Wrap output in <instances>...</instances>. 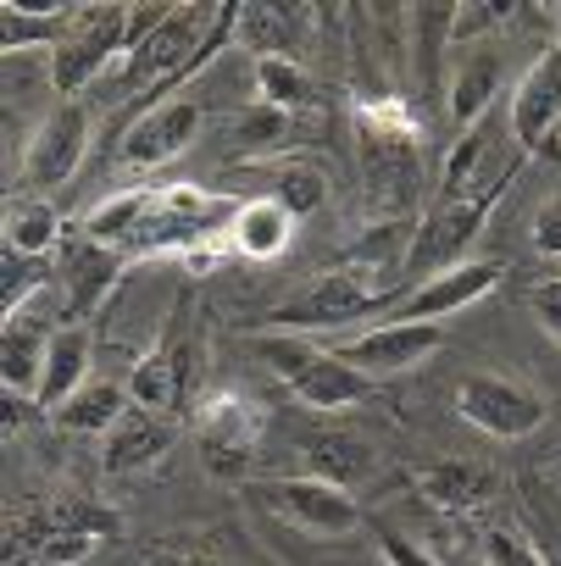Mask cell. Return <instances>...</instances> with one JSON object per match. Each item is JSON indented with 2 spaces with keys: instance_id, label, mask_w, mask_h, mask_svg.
<instances>
[{
  "instance_id": "cell-1",
  "label": "cell",
  "mask_w": 561,
  "mask_h": 566,
  "mask_svg": "<svg viewBox=\"0 0 561 566\" xmlns=\"http://www.w3.org/2000/svg\"><path fill=\"white\" fill-rule=\"evenodd\" d=\"M239 200L200 184H139L95 200L84 211V239L112 244L117 255H195L217 233L228 239Z\"/></svg>"
},
{
  "instance_id": "cell-2",
  "label": "cell",
  "mask_w": 561,
  "mask_h": 566,
  "mask_svg": "<svg viewBox=\"0 0 561 566\" xmlns=\"http://www.w3.org/2000/svg\"><path fill=\"white\" fill-rule=\"evenodd\" d=\"M261 361L272 367V378L284 384L307 411H351L373 395V378H362L340 350L301 339V334H261L256 339Z\"/></svg>"
},
{
  "instance_id": "cell-3",
  "label": "cell",
  "mask_w": 561,
  "mask_h": 566,
  "mask_svg": "<svg viewBox=\"0 0 561 566\" xmlns=\"http://www.w3.org/2000/svg\"><path fill=\"white\" fill-rule=\"evenodd\" d=\"M395 301H401V295L384 290L378 277H367V272H356V266H329L323 277L307 283L295 301L278 306L267 323H272V334H301V339H312V334L351 328V323H362V317H373V312H384V306H395Z\"/></svg>"
},
{
  "instance_id": "cell-4",
  "label": "cell",
  "mask_w": 561,
  "mask_h": 566,
  "mask_svg": "<svg viewBox=\"0 0 561 566\" xmlns=\"http://www.w3.org/2000/svg\"><path fill=\"white\" fill-rule=\"evenodd\" d=\"M217 23V7H173L128 56H123V95H139L150 106L173 101L178 95V78L184 67L195 62L200 40L211 34Z\"/></svg>"
},
{
  "instance_id": "cell-5",
  "label": "cell",
  "mask_w": 561,
  "mask_h": 566,
  "mask_svg": "<svg viewBox=\"0 0 561 566\" xmlns=\"http://www.w3.org/2000/svg\"><path fill=\"white\" fill-rule=\"evenodd\" d=\"M128 7H79L62 45L51 51V90L62 101H79V90H90L117 56H128Z\"/></svg>"
},
{
  "instance_id": "cell-6",
  "label": "cell",
  "mask_w": 561,
  "mask_h": 566,
  "mask_svg": "<svg viewBox=\"0 0 561 566\" xmlns=\"http://www.w3.org/2000/svg\"><path fill=\"white\" fill-rule=\"evenodd\" d=\"M195 444H200V467L222 483H245L256 472V444H261V411L250 406V395L239 389H217L206 395L195 411Z\"/></svg>"
},
{
  "instance_id": "cell-7",
  "label": "cell",
  "mask_w": 561,
  "mask_h": 566,
  "mask_svg": "<svg viewBox=\"0 0 561 566\" xmlns=\"http://www.w3.org/2000/svg\"><path fill=\"white\" fill-rule=\"evenodd\" d=\"M128 395H134V406H145L156 417H173V422L195 406V334H189L184 306L173 312L162 339L150 350H139V361L128 373Z\"/></svg>"
},
{
  "instance_id": "cell-8",
  "label": "cell",
  "mask_w": 561,
  "mask_h": 566,
  "mask_svg": "<svg viewBox=\"0 0 561 566\" xmlns=\"http://www.w3.org/2000/svg\"><path fill=\"white\" fill-rule=\"evenodd\" d=\"M261 505H267V511H278L295 533L323 538V544L351 538L356 527H367L362 505H356L345 489H334V483H323V478H312V472H295V478H272V483H261Z\"/></svg>"
},
{
  "instance_id": "cell-9",
  "label": "cell",
  "mask_w": 561,
  "mask_h": 566,
  "mask_svg": "<svg viewBox=\"0 0 561 566\" xmlns=\"http://www.w3.org/2000/svg\"><path fill=\"white\" fill-rule=\"evenodd\" d=\"M555 29H561V12H555ZM506 123H511V139H517L522 156L555 150V139H561V34H555V45L511 84Z\"/></svg>"
},
{
  "instance_id": "cell-10",
  "label": "cell",
  "mask_w": 561,
  "mask_h": 566,
  "mask_svg": "<svg viewBox=\"0 0 561 566\" xmlns=\"http://www.w3.org/2000/svg\"><path fill=\"white\" fill-rule=\"evenodd\" d=\"M495 200L500 195H484V200H434L423 211V222H417V239H412V255H406V272L401 277L423 283V277H434L445 266H461V255L484 233Z\"/></svg>"
},
{
  "instance_id": "cell-11",
  "label": "cell",
  "mask_w": 561,
  "mask_h": 566,
  "mask_svg": "<svg viewBox=\"0 0 561 566\" xmlns=\"http://www.w3.org/2000/svg\"><path fill=\"white\" fill-rule=\"evenodd\" d=\"M456 411L467 428L489 433V439H528L533 428H544V400L500 373H467L456 389Z\"/></svg>"
},
{
  "instance_id": "cell-12",
  "label": "cell",
  "mask_w": 561,
  "mask_h": 566,
  "mask_svg": "<svg viewBox=\"0 0 561 566\" xmlns=\"http://www.w3.org/2000/svg\"><path fill=\"white\" fill-rule=\"evenodd\" d=\"M90 139H95V117L84 101H62L29 139V161H23V178L34 195H51L62 184H73V172L84 167L90 156Z\"/></svg>"
},
{
  "instance_id": "cell-13",
  "label": "cell",
  "mask_w": 561,
  "mask_h": 566,
  "mask_svg": "<svg viewBox=\"0 0 561 566\" xmlns=\"http://www.w3.org/2000/svg\"><path fill=\"white\" fill-rule=\"evenodd\" d=\"M506 277V261L489 255V261H461V266H445L423 283H412V290L395 301V323H445L467 306H478L489 290H500Z\"/></svg>"
},
{
  "instance_id": "cell-14",
  "label": "cell",
  "mask_w": 561,
  "mask_h": 566,
  "mask_svg": "<svg viewBox=\"0 0 561 566\" xmlns=\"http://www.w3.org/2000/svg\"><path fill=\"white\" fill-rule=\"evenodd\" d=\"M445 345V328L439 323H373V328H362V334H351L345 345H334L362 378H395V373H412V367H423L434 350Z\"/></svg>"
},
{
  "instance_id": "cell-15",
  "label": "cell",
  "mask_w": 561,
  "mask_h": 566,
  "mask_svg": "<svg viewBox=\"0 0 561 566\" xmlns=\"http://www.w3.org/2000/svg\"><path fill=\"white\" fill-rule=\"evenodd\" d=\"M200 123H206V112H200V101H189V95L162 101V106H145V112L128 123L117 156H123V167H134V172L167 167V161H178V156L200 139Z\"/></svg>"
},
{
  "instance_id": "cell-16",
  "label": "cell",
  "mask_w": 561,
  "mask_h": 566,
  "mask_svg": "<svg viewBox=\"0 0 561 566\" xmlns=\"http://www.w3.org/2000/svg\"><path fill=\"white\" fill-rule=\"evenodd\" d=\"M356 167H362L367 206L378 211V222H389V217H417V184H423L417 145L362 134V139H356Z\"/></svg>"
},
{
  "instance_id": "cell-17",
  "label": "cell",
  "mask_w": 561,
  "mask_h": 566,
  "mask_svg": "<svg viewBox=\"0 0 561 566\" xmlns=\"http://www.w3.org/2000/svg\"><path fill=\"white\" fill-rule=\"evenodd\" d=\"M506 90V51H495L489 40L484 45H467L461 62H456V78L445 90V112H450V128L467 134L489 117V106L500 101Z\"/></svg>"
},
{
  "instance_id": "cell-18",
  "label": "cell",
  "mask_w": 561,
  "mask_h": 566,
  "mask_svg": "<svg viewBox=\"0 0 561 566\" xmlns=\"http://www.w3.org/2000/svg\"><path fill=\"white\" fill-rule=\"evenodd\" d=\"M67 272V301H62V323H84L90 312H101V301L117 290V277H123V266H128V255H117L112 244H95V239H73L67 244V261H62Z\"/></svg>"
},
{
  "instance_id": "cell-19",
  "label": "cell",
  "mask_w": 561,
  "mask_h": 566,
  "mask_svg": "<svg viewBox=\"0 0 561 566\" xmlns=\"http://www.w3.org/2000/svg\"><path fill=\"white\" fill-rule=\"evenodd\" d=\"M173 439H178L173 417H156V411H145V406H128V411H123V422L106 433L101 467H106L112 478H134V472L156 467V461L173 450Z\"/></svg>"
},
{
  "instance_id": "cell-20",
  "label": "cell",
  "mask_w": 561,
  "mask_h": 566,
  "mask_svg": "<svg viewBox=\"0 0 561 566\" xmlns=\"http://www.w3.org/2000/svg\"><path fill=\"white\" fill-rule=\"evenodd\" d=\"M90 367H95V334L90 323H56L51 334V350H45V378H40V400L45 411H62L84 384H90Z\"/></svg>"
},
{
  "instance_id": "cell-21",
  "label": "cell",
  "mask_w": 561,
  "mask_h": 566,
  "mask_svg": "<svg viewBox=\"0 0 561 566\" xmlns=\"http://www.w3.org/2000/svg\"><path fill=\"white\" fill-rule=\"evenodd\" d=\"M51 334L34 312H18L0 323V384L23 400H40V378H45V350H51Z\"/></svg>"
},
{
  "instance_id": "cell-22",
  "label": "cell",
  "mask_w": 561,
  "mask_h": 566,
  "mask_svg": "<svg viewBox=\"0 0 561 566\" xmlns=\"http://www.w3.org/2000/svg\"><path fill=\"white\" fill-rule=\"evenodd\" d=\"M495 483H500V478H495V467H484V461H434V467H417V494H423L428 505L450 511V516H467V511L489 505Z\"/></svg>"
},
{
  "instance_id": "cell-23",
  "label": "cell",
  "mask_w": 561,
  "mask_h": 566,
  "mask_svg": "<svg viewBox=\"0 0 561 566\" xmlns=\"http://www.w3.org/2000/svg\"><path fill=\"white\" fill-rule=\"evenodd\" d=\"M301 450H307V472L334 483V489H356L378 472V450L356 433H340V428H318Z\"/></svg>"
},
{
  "instance_id": "cell-24",
  "label": "cell",
  "mask_w": 561,
  "mask_h": 566,
  "mask_svg": "<svg viewBox=\"0 0 561 566\" xmlns=\"http://www.w3.org/2000/svg\"><path fill=\"white\" fill-rule=\"evenodd\" d=\"M290 233H295V217L284 206L250 195V200H239V211L228 222V250L245 261H267V255H284Z\"/></svg>"
},
{
  "instance_id": "cell-25",
  "label": "cell",
  "mask_w": 561,
  "mask_h": 566,
  "mask_svg": "<svg viewBox=\"0 0 561 566\" xmlns=\"http://www.w3.org/2000/svg\"><path fill=\"white\" fill-rule=\"evenodd\" d=\"M245 172H256L267 189H261V200H278L290 217H312V211H323V200H329V178L312 167V161H256V167H245Z\"/></svg>"
},
{
  "instance_id": "cell-26",
  "label": "cell",
  "mask_w": 561,
  "mask_h": 566,
  "mask_svg": "<svg viewBox=\"0 0 561 566\" xmlns=\"http://www.w3.org/2000/svg\"><path fill=\"white\" fill-rule=\"evenodd\" d=\"M134 406L128 384H112V378H90L62 411H51V422L62 433H112L123 422V411Z\"/></svg>"
},
{
  "instance_id": "cell-27",
  "label": "cell",
  "mask_w": 561,
  "mask_h": 566,
  "mask_svg": "<svg viewBox=\"0 0 561 566\" xmlns=\"http://www.w3.org/2000/svg\"><path fill=\"white\" fill-rule=\"evenodd\" d=\"M406 34H412V45H417V78H423V90H428L434 101H445V95H439V90H445L439 56H445V45H456V7H417V12L406 18Z\"/></svg>"
},
{
  "instance_id": "cell-28",
  "label": "cell",
  "mask_w": 561,
  "mask_h": 566,
  "mask_svg": "<svg viewBox=\"0 0 561 566\" xmlns=\"http://www.w3.org/2000/svg\"><path fill=\"white\" fill-rule=\"evenodd\" d=\"M79 12V7H73ZM73 12H29L23 7V0H0V56H7V62H18L29 45H62V34H67V23H73Z\"/></svg>"
},
{
  "instance_id": "cell-29",
  "label": "cell",
  "mask_w": 561,
  "mask_h": 566,
  "mask_svg": "<svg viewBox=\"0 0 561 566\" xmlns=\"http://www.w3.org/2000/svg\"><path fill=\"white\" fill-rule=\"evenodd\" d=\"M62 244V211L45 195H18L7 206V250L18 255H51Z\"/></svg>"
},
{
  "instance_id": "cell-30",
  "label": "cell",
  "mask_w": 561,
  "mask_h": 566,
  "mask_svg": "<svg viewBox=\"0 0 561 566\" xmlns=\"http://www.w3.org/2000/svg\"><path fill=\"white\" fill-rule=\"evenodd\" d=\"M256 101L295 117V112L312 106V73L295 56H261L256 62Z\"/></svg>"
},
{
  "instance_id": "cell-31",
  "label": "cell",
  "mask_w": 561,
  "mask_h": 566,
  "mask_svg": "<svg viewBox=\"0 0 561 566\" xmlns=\"http://www.w3.org/2000/svg\"><path fill=\"white\" fill-rule=\"evenodd\" d=\"M290 128H295V117L290 112H272V106H245L239 117H233V139L245 145V161L239 167H256V161H272V150L290 139Z\"/></svg>"
},
{
  "instance_id": "cell-32",
  "label": "cell",
  "mask_w": 561,
  "mask_h": 566,
  "mask_svg": "<svg viewBox=\"0 0 561 566\" xmlns=\"http://www.w3.org/2000/svg\"><path fill=\"white\" fill-rule=\"evenodd\" d=\"M356 134L417 145V139H423V123H417V112H412L406 95H362V101H356Z\"/></svg>"
},
{
  "instance_id": "cell-33",
  "label": "cell",
  "mask_w": 561,
  "mask_h": 566,
  "mask_svg": "<svg viewBox=\"0 0 561 566\" xmlns=\"http://www.w3.org/2000/svg\"><path fill=\"white\" fill-rule=\"evenodd\" d=\"M239 45L261 56H290L295 45V12L284 7H239Z\"/></svg>"
},
{
  "instance_id": "cell-34",
  "label": "cell",
  "mask_w": 561,
  "mask_h": 566,
  "mask_svg": "<svg viewBox=\"0 0 561 566\" xmlns=\"http://www.w3.org/2000/svg\"><path fill=\"white\" fill-rule=\"evenodd\" d=\"M45 272H51L45 255H18V250H7V277H0V317L29 312V301L45 295Z\"/></svg>"
},
{
  "instance_id": "cell-35",
  "label": "cell",
  "mask_w": 561,
  "mask_h": 566,
  "mask_svg": "<svg viewBox=\"0 0 561 566\" xmlns=\"http://www.w3.org/2000/svg\"><path fill=\"white\" fill-rule=\"evenodd\" d=\"M484 566H550L539 555L533 538H522L517 527H489L484 533Z\"/></svg>"
},
{
  "instance_id": "cell-36",
  "label": "cell",
  "mask_w": 561,
  "mask_h": 566,
  "mask_svg": "<svg viewBox=\"0 0 561 566\" xmlns=\"http://www.w3.org/2000/svg\"><path fill=\"white\" fill-rule=\"evenodd\" d=\"M511 18H517V7H456V45H484V34Z\"/></svg>"
},
{
  "instance_id": "cell-37",
  "label": "cell",
  "mask_w": 561,
  "mask_h": 566,
  "mask_svg": "<svg viewBox=\"0 0 561 566\" xmlns=\"http://www.w3.org/2000/svg\"><path fill=\"white\" fill-rule=\"evenodd\" d=\"M528 312H533V323L561 345V277H539L533 290H528Z\"/></svg>"
},
{
  "instance_id": "cell-38",
  "label": "cell",
  "mask_w": 561,
  "mask_h": 566,
  "mask_svg": "<svg viewBox=\"0 0 561 566\" xmlns=\"http://www.w3.org/2000/svg\"><path fill=\"white\" fill-rule=\"evenodd\" d=\"M373 544H378L384 566H439L423 544H412V538H401V533H389V527H373Z\"/></svg>"
},
{
  "instance_id": "cell-39",
  "label": "cell",
  "mask_w": 561,
  "mask_h": 566,
  "mask_svg": "<svg viewBox=\"0 0 561 566\" xmlns=\"http://www.w3.org/2000/svg\"><path fill=\"white\" fill-rule=\"evenodd\" d=\"M528 233H533V250H539V255H555V261H561V195H550V200L533 211V228H528Z\"/></svg>"
},
{
  "instance_id": "cell-40",
  "label": "cell",
  "mask_w": 561,
  "mask_h": 566,
  "mask_svg": "<svg viewBox=\"0 0 561 566\" xmlns=\"http://www.w3.org/2000/svg\"><path fill=\"white\" fill-rule=\"evenodd\" d=\"M150 566H206V560H200V555H173V549H167V555H150Z\"/></svg>"
}]
</instances>
